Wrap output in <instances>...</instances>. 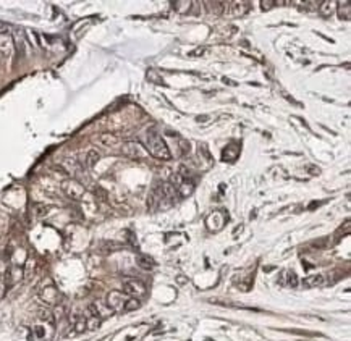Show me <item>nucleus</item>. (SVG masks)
Here are the masks:
<instances>
[{
  "mask_svg": "<svg viewBox=\"0 0 351 341\" xmlns=\"http://www.w3.org/2000/svg\"><path fill=\"white\" fill-rule=\"evenodd\" d=\"M285 275H286V277H283V278H286V283H285V285L292 286V288H296V286H298L296 274H295V272H285Z\"/></svg>",
  "mask_w": 351,
  "mask_h": 341,
  "instance_id": "25",
  "label": "nucleus"
},
{
  "mask_svg": "<svg viewBox=\"0 0 351 341\" xmlns=\"http://www.w3.org/2000/svg\"><path fill=\"white\" fill-rule=\"evenodd\" d=\"M322 285H326V277H324L322 274L309 275V277H306L303 280V286L304 288H317V286H322Z\"/></svg>",
  "mask_w": 351,
  "mask_h": 341,
  "instance_id": "10",
  "label": "nucleus"
},
{
  "mask_svg": "<svg viewBox=\"0 0 351 341\" xmlns=\"http://www.w3.org/2000/svg\"><path fill=\"white\" fill-rule=\"evenodd\" d=\"M89 314H91V316H94V317H98V319H107V317L112 316L113 311L105 302L95 301V302H92L89 305Z\"/></svg>",
  "mask_w": 351,
  "mask_h": 341,
  "instance_id": "7",
  "label": "nucleus"
},
{
  "mask_svg": "<svg viewBox=\"0 0 351 341\" xmlns=\"http://www.w3.org/2000/svg\"><path fill=\"white\" fill-rule=\"evenodd\" d=\"M224 7H225V4H220V2H207L209 12H212L215 15H220L222 10H224Z\"/></svg>",
  "mask_w": 351,
  "mask_h": 341,
  "instance_id": "20",
  "label": "nucleus"
},
{
  "mask_svg": "<svg viewBox=\"0 0 351 341\" xmlns=\"http://www.w3.org/2000/svg\"><path fill=\"white\" fill-rule=\"evenodd\" d=\"M5 290H7V283H5V280H4V278H0V299L4 298Z\"/></svg>",
  "mask_w": 351,
  "mask_h": 341,
  "instance_id": "29",
  "label": "nucleus"
},
{
  "mask_svg": "<svg viewBox=\"0 0 351 341\" xmlns=\"http://www.w3.org/2000/svg\"><path fill=\"white\" fill-rule=\"evenodd\" d=\"M206 54H207V49H196L191 55L196 57V55H206Z\"/></svg>",
  "mask_w": 351,
  "mask_h": 341,
  "instance_id": "31",
  "label": "nucleus"
},
{
  "mask_svg": "<svg viewBox=\"0 0 351 341\" xmlns=\"http://www.w3.org/2000/svg\"><path fill=\"white\" fill-rule=\"evenodd\" d=\"M121 152H123V155H126L128 159H135V160L144 159V157L147 155V152L144 151V146L141 143H138V141L123 143V144H121Z\"/></svg>",
  "mask_w": 351,
  "mask_h": 341,
  "instance_id": "3",
  "label": "nucleus"
},
{
  "mask_svg": "<svg viewBox=\"0 0 351 341\" xmlns=\"http://www.w3.org/2000/svg\"><path fill=\"white\" fill-rule=\"evenodd\" d=\"M126 299L128 298H126V294L123 291H110L107 294L105 304H107L113 312H120V311H123V305H125Z\"/></svg>",
  "mask_w": 351,
  "mask_h": 341,
  "instance_id": "5",
  "label": "nucleus"
},
{
  "mask_svg": "<svg viewBox=\"0 0 351 341\" xmlns=\"http://www.w3.org/2000/svg\"><path fill=\"white\" fill-rule=\"evenodd\" d=\"M62 191L67 197L73 199V200H80L86 192L84 186L80 181H76L75 178H68L65 181H62Z\"/></svg>",
  "mask_w": 351,
  "mask_h": 341,
  "instance_id": "2",
  "label": "nucleus"
},
{
  "mask_svg": "<svg viewBox=\"0 0 351 341\" xmlns=\"http://www.w3.org/2000/svg\"><path fill=\"white\" fill-rule=\"evenodd\" d=\"M193 191H195V185H193V183H188V181H181L177 186L178 197H188L193 194Z\"/></svg>",
  "mask_w": 351,
  "mask_h": 341,
  "instance_id": "12",
  "label": "nucleus"
},
{
  "mask_svg": "<svg viewBox=\"0 0 351 341\" xmlns=\"http://www.w3.org/2000/svg\"><path fill=\"white\" fill-rule=\"evenodd\" d=\"M139 308H141V302H139L138 298H128L123 305V312H133Z\"/></svg>",
  "mask_w": 351,
  "mask_h": 341,
  "instance_id": "18",
  "label": "nucleus"
},
{
  "mask_svg": "<svg viewBox=\"0 0 351 341\" xmlns=\"http://www.w3.org/2000/svg\"><path fill=\"white\" fill-rule=\"evenodd\" d=\"M143 143H144V149L151 155H154L155 159H161V160H170L172 159L170 149L167 147L162 136L154 133V131H147V133H144Z\"/></svg>",
  "mask_w": 351,
  "mask_h": 341,
  "instance_id": "1",
  "label": "nucleus"
},
{
  "mask_svg": "<svg viewBox=\"0 0 351 341\" xmlns=\"http://www.w3.org/2000/svg\"><path fill=\"white\" fill-rule=\"evenodd\" d=\"M232 10L236 15H243L249 10V4H232Z\"/></svg>",
  "mask_w": 351,
  "mask_h": 341,
  "instance_id": "21",
  "label": "nucleus"
},
{
  "mask_svg": "<svg viewBox=\"0 0 351 341\" xmlns=\"http://www.w3.org/2000/svg\"><path fill=\"white\" fill-rule=\"evenodd\" d=\"M277 2H272V0H267V2H266V0H264V2H261V5H262V10H269V8L270 7H274Z\"/></svg>",
  "mask_w": 351,
  "mask_h": 341,
  "instance_id": "30",
  "label": "nucleus"
},
{
  "mask_svg": "<svg viewBox=\"0 0 351 341\" xmlns=\"http://www.w3.org/2000/svg\"><path fill=\"white\" fill-rule=\"evenodd\" d=\"M23 277V270L20 267H12L10 272H8V285H13L16 282H20Z\"/></svg>",
  "mask_w": 351,
  "mask_h": 341,
  "instance_id": "15",
  "label": "nucleus"
},
{
  "mask_svg": "<svg viewBox=\"0 0 351 341\" xmlns=\"http://www.w3.org/2000/svg\"><path fill=\"white\" fill-rule=\"evenodd\" d=\"M99 325H101V319L94 317V316H91V314H89V317L86 319V328L87 330H95V328H99Z\"/></svg>",
  "mask_w": 351,
  "mask_h": 341,
  "instance_id": "19",
  "label": "nucleus"
},
{
  "mask_svg": "<svg viewBox=\"0 0 351 341\" xmlns=\"http://www.w3.org/2000/svg\"><path fill=\"white\" fill-rule=\"evenodd\" d=\"M41 298H42L44 302L55 304V302L58 301V291H57V288H54V286L44 288V290L41 291Z\"/></svg>",
  "mask_w": 351,
  "mask_h": 341,
  "instance_id": "11",
  "label": "nucleus"
},
{
  "mask_svg": "<svg viewBox=\"0 0 351 341\" xmlns=\"http://www.w3.org/2000/svg\"><path fill=\"white\" fill-rule=\"evenodd\" d=\"M147 78H149V81H152L155 84H164L162 76H159V73H157L155 70H149V72H147Z\"/></svg>",
  "mask_w": 351,
  "mask_h": 341,
  "instance_id": "24",
  "label": "nucleus"
},
{
  "mask_svg": "<svg viewBox=\"0 0 351 341\" xmlns=\"http://www.w3.org/2000/svg\"><path fill=\"white\" fill-rule=\"evenodd\" d=\"M13 39L12 36L8 34V36H0V58L2 60H10L13 55Z\"/></svg>",
  "mask_w": 351,
  "mask_h": 341,
  "instance_id": "8",
  "label": "nucleus"
},
{
  "mask_svg": "<svg viewBox=\"0 0 351 341\" xmlns=\"http://www.w3.org/2000/svg\"><path fill=\"white\" fill-rule=\"evenodd\" d=\"M349 4L348 2H338L337 4V12L341 20H349Z\"/></svg>",
  "mask_w": 351,
  "mask_h": 341,
  "instance_id": "16",
  "label": "nucleus"
},
{
  "mask_svg": "<svg viewBox=\"0 0 351 341\" xmlns=\"http://www.w3.org/2000/svg\"><path fill=\"white\" fill-rule=\"evenodd\" d=\"M225 220H227L225 214L220 212V211H217V212H212L206 218V225H207L209 230L218 231V230H222V226L225 225Z\"/></svg>",
  "mask_w": 351,
  "mask_h": 341,
  "instance_id": "6",
  "label": "nucleus"
},
{
  "mask_svg": "<svg viewBox=\"0 0 351 341\" xmlns=\"http://www.w3.org/2000/svg\"><path fill=\"white\" fill-rule=\"evenodd\" d=\"M180 151H181L183 155L189 152V143L185 141V139H180Z\"/></svg>",
  "mask_w": 351,
  "mask_h": 341,
  "instance_id": "28",
  "label": "nucleus"
},
{
  "mask_svg": "<svg viewBox=\"0 0 351 341\" xmlns=\"http://www.w3.org/2000/svg\"><path fill=\"white\" fill-rule=\"evenodd\" d=\"M98 143L102 147H117L120 144V139L117 134H113V133H102L98 136Z\"/></svg>",
  "mask_w": 351,
  "mask_h": 341,
  "instance_id": "9",
  "label": "nucleus"
},
{
  "mask_svg": "<svg viewBox=\"0 0 351 341\" xmlns=\"http://www.w3.org/2000/svg\"><path fill=\"white\" fill-rule=\"evenodd\" d=\"M123 293L131 298H141L146 294V285L136 278H128L123 282Z\"/></svg>",
  "mask_w": 351,
  "mask_h": 341,
  "instance_id": "4",
  "label": "nucleus"
},
{
  "mask_svg": "<svg viewBox=\"0 0 351 341\" xmlns=\"http://www.w3.org/2000/svg\"><path fill=\"white\" fill-rule=\"evenodd\" d=\"M73 328H75L76 333H83L84 330H87V328H86V319H84V317L76 319L75 323H73Z\"/></svg>",
  "mask_w": 351,
  "mask_h": 341,
  "instance_id": "22",
  "label": "nucleus"
},
{
  "mask_svg": "<svg viewBox=\"0 0 351 341\" xmlns=\"http://www.w3.org/2000/svg\"><path fill=\"white\" fill-rule=\"evenodd\" d=\"M173 8L180 13H185L191 8V2H173Z\"/></svg>",
  "mask_w": 351,
  "mask_h": 341,
  "instance_id": "26",
  "label": "nucleus"
},
{
  "mask_svg": "<svg viewBox=\"0 0 351 341\" xmlns=\"http://www.w3.org/2000/svg\"><path fill=\"white\" fill-rule=\"evenodd\" d=\"M138 265L144 270H152L155 267V262L152 259H149L147 256H138Z\"/></svg>",
  "mask_w": 351,
  "mask_h": 341,
  "instance_id": "17",
  "label": "nucleus"
},
{
  "mask_svg": "<svg viewBox=\"0 0 351 341\" xmlns=\"http://www.w3.org/2000/svg\"><path fill=\"white\" fill-rule=\"evenodd\" d=\"M333 4H330V2H322L321 5H319V12H321V15H324V16H330L332 15V12H333V7H332Z\"/></svg>",
  "mask_w": 351,
  "mask_h": 341,
  "instance_id": "23",
  "label": "nucleus"
},
{
  "mask_svg": "<svg viewBox=\"0 0 351 341\" xmlns=\"http://www.w3.org/2000/svg\"><path fill=\"white\" fill-rule=\"evenodd\" d=\"M10 32H12V24L0 20V36H8Z\"/></svg>",
  "mask_w": 351,
  "mask_h": 341,
  "instance_id": "27",
  "label": "nucleus"
},
{
  "mask_svg": "<svg viewBox=\"0 0 351 341\" xmlns=\"http://www.w3.org/2000/svg\"><path fill=\"white\" fill-rule=\"evenodd\" d=\"M62 165H63V168L67 170V173L75 175V173H78V172H81V165L78 163L75 159H65Z\"/></svg>",
  "mask_w": 351,
  "mask_h": 341,
  "instance_id": "13",
  "label": "nucleus"
},
{
  "mask_svg": "<svg viewBox=\"0 0 351 341\" xmlns=\"http://www.w3.org/2000/svg\"><path fill=\"white\" fill-rule=\"evenodd\" d=\"M99 159H101V155H99V152L95 151V149L87 151V154H86V165H87L89 168H94L95 165H98Z\"/></svg>",
  "mask_w": 351,
  "mask_h": 341,
  "instance_id": "14",
  "label": "nucleus"
}]
</instances>
